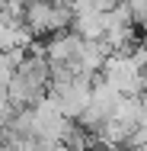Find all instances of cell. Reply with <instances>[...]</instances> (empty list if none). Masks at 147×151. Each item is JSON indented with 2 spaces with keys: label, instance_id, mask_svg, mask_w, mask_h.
Returning a JSON list of instances; mask_svg holds the SVG:
<instances>
[{
  "label": "cell",
  "instance_id": "1",
  "mask_svg": "<svg viewBox=\"0 0 147 151\" xmlns=\"http://www.w3.org/2000/svg\"><path fill=\"white\" fill-rule=\"evenodd\" d=\"M42 45H45V58L48 61H74L77 58V48H80V35L67 26V29L48 32Z\"/></svg>",
  "mask_w": 147,
  "mask_h": 151
},
{
  "label": "cell",
  "instance_id": "2",
  "mask_svg": "<svg viewBox=\"0 0 147 151\" xmlns=\"http://www.w3.org/2000/svg\"><path fill=\"white\" fill-rule=\"evenodd\" d=\"M102 26H106V13L96 10V6L70 16V29L77 32L80 39H102Z\"/></svg>",
  "mask_w": 147,
  "mask_h": 151
},
{
  "label": "cell",
  "instance_id": "3",
  "mask_svg": "<svg viewBox=\"0 0 147 151\" xmlns=\"http://www.w3.org/2000/svg\"><path fill=\"white\" fill-rule=\"evenodd\" d=\"M10 106V100H6V84L0 81V109H6Z\"/></svg>",
  "mask_w": 147,
  "mask_h": 151
}]
</instances>
